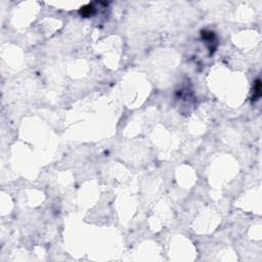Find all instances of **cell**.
Returning <instances> with one entry per match:
<instances>
[{"label":"cell","mask_w":262,"mask_h":262,"mask_svg":"<svg viewBox=\"0 0 262 262\" xmlns=\"http://www.w3.org/2000/svg\"><path fill=\"white\" fill-rule=\"evenodd\" d=\"M260 94H261V83H260V80L258 79L256 80V82H255V86H254V96H253L254 101L259 97Z\"/></svg>","instance_id":"cell-1"},{"label":"cell","mask_w":262,"mask_h":262,"mask_svg":"<svg viewBox=\"0 0 262 262\" xmlns=\"http://www.w3.org/2000/svg\"><path fill=\"white\" fill-rule=\"evenodd\" d=\"M80 14L84 15V17H89L93 14V7L92 5H87V6H84V7L80 10Z\"/></svg>","instance_id":"cell-2"}]
</instances>
